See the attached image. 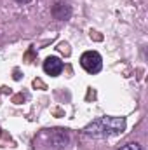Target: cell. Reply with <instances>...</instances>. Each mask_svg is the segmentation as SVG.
Masks as SVG:
<instances>
[{"instance_id":"cell-1","label":"cell","mask_w":148,"mask_h":150,"mask_svg":"<svg viewBox=\"0 0 148 150\" xmlns=\"http://www.w3.org/2000/svg\"><path fill=\"white\" fill-rule=\"evenodd\" d=\"M125 119L124 117H101L85 126L84 133L92 138H108L113 134H118L125 129Z\"/></svg>"},{"instance_id":"cell-2","label":"cell","mask_w":148,"mask_h":150,"mask_svg":"<svg viewBox=\"0 0 148 150\" xmlns=\"http://www.w3.org/2000/svg\"><path fill=\"white\" fill-rule=\"evenodd\" d=\"M80 67L87 74H98V72H101L103 59H101L99 52H96V51H85L80 56Z\"/></svg>"},{"instance_id":"cell-3","label":"cell","mask_w":148,"mask_h":150,"mask_svg":"<svg viewBox=\"0 0 148 150\" xmlns=\"http://www.w3.org/2000/svg\"><path fill=\"white\" fill-rule=\"evenodd\" d=\"M44 72L51 77H56L63 72V61L56 56H49L45 61H44Z\"/></svg>"},{"instance_id":"cell-4","label":"cell","mask_w":148,"mask_h":150,"mask_svg":"<svg viewBox=\"0 0 148 150\" xmlns=\"http://www.w3.org/2000/svg\"><path fill=\"white\" fill-rule=\"evenodd\" d=\"M51 12H52V16H54L58 21H66V19H70V16H72V7H70L66 2H56V4L52 5Z\"/></svg>"},{"instance_id":"cell-5","label":"cell","mask_w":148,"mask_h":150,"mask_svg":"<svg viewBox=\"0 0 148 150\" xmlns=\"http://www.w3.org/2000/svg\"><path fill=\"white\" fill-rule=\"evenodd\" d=\"M68 140H70V138H68L66 129H52V133H51V143H52L54 149H63V147H66Z\"/></svg>"},{"instance_id":"cell-6","label":"cell","mask_w":148,"mask_h":150,"mask_svg":"<svg viewBox=\"0 0 148 150\" xmlns=\"http://www.w3.org/2000/svg\"><path fill=\"white\" fill-rule=\"evenodd\" d=\"M118 150H143V149H141V145H140V143L131 142V143H125L124 147H120Z\"/></svg>"},{"instance_id":"cell-7","label":"cell","mask_w":148,"mask_h":150,"mask_svg":"<svg viewBox=\"0 0 148 150\" xmlns=\"http://www.w3.org/2000/svg\"><path fill=\"white\" fill-rule=\"evenodd\" d=\"M18 4H28V2H32V0H16Z\"/></svg>"}]
</instances>
